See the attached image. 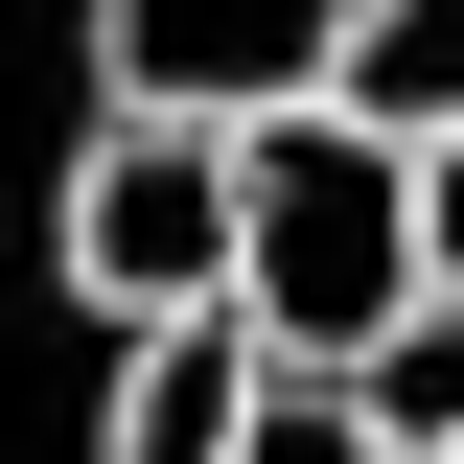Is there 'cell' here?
<instances>
[{
    "instance_id": "cell-3",
    "label": "cell",
    "mask_w": 464,
    "mask_h": 464,
    "mask_svg": "<svg viewBox=\"0 0 464 464\" xmlns=\"http://www.w3.org/2000/svg\"><path fill=\"white\" fill-rule=\"evenodd\" d=\"M256 418H279V348L209 302V325H140V348H116L93 464H256Z\"/></svg>"
},
{
    "instance_id": "cell-2",
    "label": "cell",
    "mask_w": 464,
    "mask_h": 464,
    "mask_svg": "<svg viewBox=\"0 0 464 464\" xmlns=\"http://www.w3.org/2000/svg\"><path fill=\"white\" fill-rule=\"evenodd\" d=\"M47 279L93 302L116 348L140 325H209L232 302V140H186V116H93L47 186Z\"/></svg>"
},
{
    "instance_id": "cell-5",
    "label": "cell",
    "mask_w": 464,
    "mask_h": 464,
    "mask_svg": "<svg viewBox=\"0 0 464 464\" xmlns=\"http://www.w3.org/2000/svg\"><path fill=\"white\" fill-rule=\"evenodd\" d=\"M348 418H372L395 464H464V302H418V325L372 348V395H348Z\"/></svg>"
},
{
    "instance_id": "cell-6",
    "label": "cell",
    "mask_w": 464,
    "mask_h": 464,
    "mask_svg": "<svg viewBox=\"0 0 464 464\" xmlns=\"http://www.w3.org/2000/svg\"><path fill=\"white\" fill-rule=\"evenodd\" d=\"M256 464H395V441H372L348 395H302V372H279V418H256Z\"/></svg>"
},
{
    "instance_id": "cell-4",
    "label": "cell",
    "mask_w": 464,
    "mask_h": 464,
    "mask_svg": "<svg viewBox=\"0 0 464 464\" xmlns=\"http://www.w3.org/2000/svg\"><path fill=\"white\" fill-rule=\"evenodd\" d=\"M325 116H348V140H395V163H441V140H464V0H348Z\"/></svg>"
},
{
    "instance_id": "cell-1",
    "label": "cell",
    "mask_w": 464,
    "mask_h": 464,
    "mask_svg": "<svg viewBox=\"0 0 464 464\" xmlns=\"http://www.w3.org/2000/svg\"><path fill=\"white\" fill-rule=\"evenodd\" d=\"M418 302H441L418 163L348 140V116H256V140H232V325L279 348L302 395H372V348H395Z\"/></svg>"
},
{
    "instance_id": "cell-7",
    "label": "cell",
    "mask_w": 464,
    "mask_h": 464,
    "mask_svg": "<svg viewBox=\"0 0 464 464\" xmlns=\"http://www.w3.org/2000/svg\"><path fill=\"white\" fill-rule=\"evenodd\" d=\"M418 256H441V302H464V140L418 163Z\"/></svg>"
}]
</instances>
